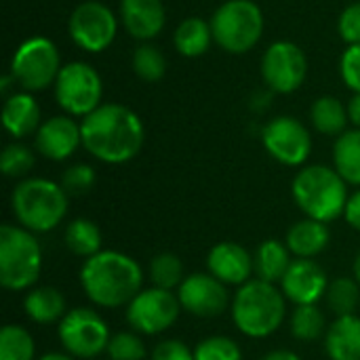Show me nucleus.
<instances>
[{"instance_id":"obj_1","label":"nucleus","mask_w":360,"mask_h":360,"mask_svg":"<svg viewBox=\"0 0 360 360\" xmlns=\"http://www.w3.org/2000/svg\"><path fill=\"white\" fill-rule=\"evenodd\" d=\"M80 131L84 150L108 165H122L135 158L146 137L139 116L118 103H103L84 116Z\"/></svg>"},{"instance_id":"obj_2","label":"nucleus","mask_w":360,"mask_h":360,"mask_svg":"<svg viewBox=\"0 0 360 360\" xmlns=\"http://www.w3.org/2000/svg\"><path fill=\"white\" fill-rule=\"evenodd\" d=\"M80 285L97 308L114 310L129 306L141 291L143 270L131 255L103 249L84 259L80 268Z\"/></svg>"},{"instance_id":"obj_3","label":"nucleus","mask_w":360,"mask_h":360,"mask_svg":"<svg viewBox=\"0 0 360 360\" xmlns=\"http://www.w3.org/2000/svg\"><path fill=\"white\" fill-rule=\"evenodd\" d=\"M287 316V297L281 287L251 278L238 287L232 300V321L236 329L253 340H264L276 333Z\"/></svg>"},{"instance_id":"obj_4","label":"nucleus","mask_w":360,"mask_h":360,"mask_svg":"<svg viewBox=\"0 0 360 360\" xmlns=\"http://www.w3.org/2000/svg\"><path fill=\"white\" fill-rule=\"evenodd\" d=\"M293 200L300 211L316 221L331 224L346 213L348 205V184L344 177L325 165L304 167L291 184Z\"/></svg>"},{"instance_id":"obj_5","label":"nucleus","mask_w":360,"mask_h":360,"mask_svg":"<svg viewBox=\"0 0 360 360\" xmlns=\"http://www.w3.org/2000/svg\"><path fill=\"white\" fill-rule=\"evenodd\" d=\"M68 205L70 196L61 184L44 177H27L11 194V209L17 224L34 234L55 230L65 219Z\"/></svg>"},{"instance_id":"obj_6","label":"nucleus","mask_w":360,"mask_h":360,"mask_svg":"<svg viewBox=\"0 0 360 360\" xmlns=\"http://www.w3.org/2000/svg\"><path fill=\"white\" fill-rule=\"evenodd\" d=\"M42 270V249L34 232L2 224L0 226V285L6 291L34 289Z\"/></svg>"},{"instance_id":"obj_7","label":"nucleus","mask_w":360,"mask_h":360,"mask_svg":"<svg viewBox=\"0 0 360 360\" xmlns=\"http://www.w3.org/2000/svg\"><path fill=\"white\" fill-rule=\"evenodd\" d=\"M213 40L228 53H247L264 32L262 8L251 0H228L211 19Z\"/></svg>"},{"instance_id":"obj_8","label":"nucleus","mask_w":360,"mask_h":360,"mask_svg":"<svg viewBox=\"0 0 360 360\" xmlns=\"http://www.w3.org/2000/svg\"><path fill=\"white\" fill-rule=\"evenodd\" d=\"M61 348L76 360H97L110 344V329L93 308H74L57 327Z\"/></svg>"},{"instance_id":"obj_9","label":"nucleus","mask_w":360,"mask_h":360,"mask_svg":"<svg viewBox=\"0 0 360 360\" xmlns=\"http://www.w3.org/2000/svg\"><path fill=\"white\" fill-rule=\"evenodd\" d=\"M103 84L95 68L74 61L61 68L55 80L57 103L72 116H89L101 105Z\"/></svg>"},{"instance_id":"obj_10","label":"nucleus","mask_w":360,"mask_h":360,"mask_svg":"<svg viewBox=\"0 0 360 360\" xmlns=\"http://www.w3.org/2000/svg\"><path fill=\"white\" fill-rule=\"evenodd\" d=\"M61 72L59 51L49 38H30L13 55L11 76L25 91H42L57 80Z\"/></svg>"},{"instance_id":"obj_11","label":"nucleus","mask_w":360,"mask_h":360,"mask_svg":"<svg viewBox=\"0 0 360 360\" xmlns=\"http://www.w3.org/2000/svg\"><path fill=\"white\" fill-rule=\"evenodd\" d=\"M181 304L177 293L150 287L141 289L135 300L127 306V323L135 333L141 335H158L175 325L179 319Z\"/></svg>"},{"instance_id":"obj_12","label":"nucleus","mask_w":360,"mask_h":360,"mask_svg":"<svg viewBox=\"0 0 360 360\" xmlns=\"http://www.w3.org/2000/svg\"><path fill=\"white\" fill-rule=\"evenodd\" d=\"M308 74V61L304 51L289 40L270 44L262 59V76L266 84L276 93L297 91Z\"/></svg>"},{"instance_id":"obj_13","label":"nucleus","mask_w":360,"mask_h":360,"mask_svg":"<svg viewBox=\"0 0 360 360\" xmlns=\"http://www.w3.org/2000/svg\"><path fill=\"white\" fill-rule=\"evenodd\" d=\"M264 148L268 154L287 167H300L308 160L312 137L308 129L293 116H278L264 127Z\"/></svg>"},{"instance_id":"obj_14","label":"nucleus","mask_w":360,"mask_h":360,"mask_svg":"<svg viewBox=\"0 0 360 360\" xmlns=\"http://www.w3.org/2000/svg\"><path fill=\"white\" fill-rule=\"evenodd\" d=\"M70 36L80 49L99 53L108 49L116 38V17L101 2H82L70 17Z\"/></svg>"},{"instance_id":"obj_15","label":"nucleus","mask_w":360,"mask_h":360,"mask_svg":"<svg viewBox=\"0 0 360 360\" xmlns=\"http://www.w3.org/2000/svg\"><path fill=\"white\" fill-rule=\"evenodd\" d=\"M177 300L181 304V310H186L188 314L198 319H215L228 310L230 293L228 285L217 281L213 274L196 272L184 278L177 289Z\"/></svg>"},{"instance_id":"obj_16","label":"nucleus","mask_w":360,"mask_h":360,"mask_svg":"<svg viewBox=\"0 0 360 360\" xmlns=\"http://www.w3.org/2000/svg\"><path fill=\"white\" fill-rule=\"evenodd\" d=\"M278 285L287 302L295 306H310V304H319L321 297H325L329 278L327 272L321 268V264H316L314 259L295 257Z\"/></svg>"},{"instance_id":"obj_17","label":"nucleus","mask_w":360,"mask_h":360,"mask_svg":"<svg viewBox=\"0 0 360 360\" xmlns=\"http://www.w3.org/2000/svg\"><path fill=\"white\" fill-rule=\"evenodd\" d=\"M207 270L224 285L243 287L251 281L253 268V255L238 243H219L215 245L207 255Z\"/></svg>"},{"instance_id":"obj_18","label":"nucleus","mask_w":360,"mask_h":360,"mask_svg":"<svg viewBox=\"0 0 360 360\" xmlns=\"http://www.w3.org/2000/svg\"><path fill=\"white\" fill-rule=\"evenodd\" d=\"M82 146V131L68 116H53L36 131V150L49 160L70 158Z\"/></svg>"},{"instance_id":"obj_19","label":"nucleus","mask_w":360,"mask_h":360,"mask_svg":"<svg viewBox=\"0 0 360 360\" xmlns=\"http://www.w3.org/2000/svg\"><path fill=\"white\" fill-rule=\"evenodd\" d=\"M120 17L133 38L150 40L165 27V6L160 0H122Z\"/></svg>"},{"instance_id":"obj_20","label":"nucleus","mask_w":360,"mask_h":360,"mask_svg":"<svg viewBox=\"0 0 360 360\" xmlns=\"http://www.w3.org/2000/svg\"><path fill=\"white\" fill-rule=\"evenodd\" d=\"M329 243H331L329 226L310 217L293 224L285 238V245L289 247L291 255L300 259H314L329 247Z\"/></svg>"},{"instance_id":"obj_21","label":"nucleus","mask_w":360,"mask_h":360,"mask_svg":"<svg viewBox=\"0 0 360 360\" xmlns=\"http://www.w3.org/2000/svg\"><path fill=\"white\" fill-rule=\"evenodd\" d=\"M329 360H360V316H335L325 333Z\"/></svg>"},{"instance_id":"obj_22","label":"nucleus","mask_w":360,"mask_h":360,"mask_svg":"<svg viewBox=\"0 0 360 360\" xmlns=\"http://www.w3.org/2000/svg\"><path fill=\"white\" fill-rule=\"evenodd\" d=\"M2 124L13 137H27L40 129V105L32 95L15 93L4 101Z\"/></svg>"},{"instance_id":"obj_23","label":"nucleus","mask_w":360,"mask_h":360,"mask_svg":"<svg viewBox=\"0 0 360 360\" xmlns=\"http://www.w3.org/2000/svg\"><path fill=\"white\" fill-rule=\"evenodd\" d=\"M23 310H25V316L36 325H51V323L61 321L68 314L65 297L55 287L30 289L23 300Z\"/></svg>"},{"instance_id":"obj_24","label":"nucleus","mask_w":360,"mask_h":360,"mask_svg":"<svg viewBox=\"0 0 360 360\" xmlns=\"http://www.w3.org/2000/svg\"><path fill=\"white\" fill-rule=\"evenodd\" d=\"M293 262V255L289 247L281 240H264L257 251L253 253V268H255V278L266 281V283H281L283 276L287 274L289 266Z\"/></svg>"},{"instance_id":"obj_25","label":"nucleus","mask_w":360,"mask_h":360,"mask_svg":"<svg viewBox=\"0 0 360 360\" xmlns=\"http://www.w3.org/2000/svg\"><path fill=\"white\" fill-rule=\"evenodd\" d=\"M333 169L346 184L360 186V129L346 131L333 146Z\"/></svg>"},{"instance_id":"obj_26","label":"nucleus","mask_w":360,"mask_h":360,"mask_svg":"<svg viewBox=\"0 0 360 360\" xmlns=\"http://www.w3.org/2000/svg\"><path fill=\"white\" fill-rule=\"evenodd\" d=\"M173 40L175 49L184 57H200L209 51V44L213 40L211 23L202 21L200 17H188L177 25Z\"/></svg>"},{"instance_id":"obj_27","label":"nucleus","mask_w":360,"mask_h":360,"mask_svg":"<svg viewBox=\"0 0 360 360\" xmlns=\"http://www.w3.org/2000/svg\"><path fill=\"white\" fill-rule=\"evenodd\" d=\"M63 240H65V247L76 255V257H82V259H89L93 255H97L101 249V230L95 221L91 219H84V217H78V219H72L65 228V234H63Z\"/></svg>"},{"instance_id":"obj_28","label":"nucleus","mask_w":360,"mask_h":360,"mask_svg":"<svg viewBox=\"0 0 360 360\" xmlns=\"http://www.w3.org/2000/svg\"><path fill=\"white\" fill-rule=\"evenodd\" d=\"M310 118L312 124L319 133L323 135H342L346 133V124H348V108H344V103L331 95L319 97L312 103L310 110Z\"/></svg>"},{"instance_id":"obj_29","label":"nucleus","mask_w":360,"mask_h":360,"mask_svg":"<svg viewBox=\"0 0 360 360\" xmlns=\"http://www.w3.org/2000/svg\"><path fill=\"white\" fill-rule=\"evenodd\" d=\"M327 306L335 316H350L356 314V308L360 304V285L356 278H335L329 281L327 293H325Z\"/></svg>"},{"instance_id":"obj_30","label":"nucleus","mask_w":360,"mask_h":360,"mask_svg":"<svg viewBox=\"0 0 360 360\" xmlns=\"http://www.w3.org/2000/svg\"><path fill=\"white\" fill-rule=\"evenodd\" d=\"M148 274H150L152 287L167 289V291L179 289V285L186 278L184 276V262L175 253H169V251L158 253L150 259Z\"/></svg>"},{"instance_id":"obj_31","label":"nucleus","mask_w":360,"mask_h":360,"mask_svg":"<svg viewBox=\"0 0 360 360\" xmlns=\"http://www.w3.org/2000/svg\"><path fill=\"white\" fill-rule=\"evenodd\" d=\"M291 333L300 342H316L321 335L327 333L325 325V314L316 304L310 306H295L291 321H289Z\"/></svg>"},{"instance_id":"obj_32","label":"nucleus","mask_w":360,"mask_h":360,"mask_svg":"<svg viewBox=\"0 0 360 360\" xmlns=\"http://www.w3.org/2000/svg\"><path fill=\"white\" fill-rule=\"evenodd\" d=\"M36 342L25 327L6 325L0 331V360H34Z\"/></svg>"},{"instance_id":"obj_33","label":"nucleus","mask_w":360,"mask_h":360,"mask_svg":"<svg viewBox=\"0 0 360 360\" xmlns=\"http://www.w3.org/2000/svg\"><path fill=\"white\" fill-rule=\"evenodd\" d=\"M133 70L146 82H158L167 74V59L158 46L141 44L133 55Z\"/></svg>"},{"instance_id":"obj_34","label":"nucleus","mask_w":360,"mask_h":360,"mask_svg":"<svg viewBox=\"0 0 360 360\" xmlns=\"http://www.w3.org/2000/svg\"><path fill=\"white\" fill-rule=\"evenodd\" d=\"M194 360H243L238 344L226 335H211L194 348Z\"/></svg>"},{"instance_id":"obj_35","label":"nucleus","mask_w":360,"mask_h":360,"mask_svg":"<svg viewBox=\"0 0 360 360\" xmlns=\"http://www.w3.org/2000/svg\"><path fill=\"white\" fill-rule=\"evenodd\" d=\"M105 352L110 360H143L148 356L146 344L135 331H120L112 335Z\"/></svg>"},{"instance_id":"obj_36","label":"nucleus","mask_w":360,"mask_h":360,"mask_svg":"<svg viewBox=\"0 0 360 360\" xmlns=\"http://www.w3.org/2000/svg\"><path fill=\"white\" fill-rule=\"evenodd\" d=\"M34 152L23 143H11L2 150L0 169L6 177H23L34 169Z\"/></svg>"},{"instance_id":"obj_37","label":"nucleus","mask_w":360,"mask_h":360,"mask_svg":"<svg viewBox=\"0 0 360 360\" xmlns=\"http://www.w3.org/2000/svg\"><path fill=\"white\" fill-rule=\"evenodd\" d=\"M95 169L89 167V165H72L63 171L61 175V188L65 190L68 196H82V194H89L95 186Z\"/></svg>"},{"instance_id":"obj_38","label":"nucleus","mask_w":360,"mask_h":360,"mask_svg":"<svg viewBox=\"0 0 360 360\" xmlns=\"http://www.w3.org/2000/svg\"><path fill=\"white\" fill-rule=\"evenodd\" d=\"M342 78L354 93H360V44L346 49L342 57Z\"/></svg>"},{"instance_id":"obj_39","label":"nucleus","mask_w":360,"mask_h":360,"mask_svg":"<svg viewBox=\"0 0 360 360\" xmlns=\"http://www.w3.org/2000/svg\"><path fill=\"white\" fill-rule=\"evenodd\" d=\"M340 34L348 44H360V2L350 4L340 17Z\"/></svg>"},{"instance_id":"obj_40","label":"nucleus","mask_w":360,"mask_h":360,"mask_svg":"<svg viewBox=\"0 0 360 360\" xmlns=\"http://www.w3.org/2000/svg\"><path fill=\"white\" fill-rule=\"evenodd\" d=\"M152 360H194V350L179 340H165L152 350Z\"/></svg>"},{"instance_id":"obj_41","label":"nucleus","mask_w":360,"mask_h":360,"mask_svg":"<svg viewBox=\"0 0 360 360\" xmlns=\"http://www.w3.org/2000/svg\"><path fill=\"white\" fill-rule=\"evenodd\" d=\"M344 219L348 221V226H352L354 230H359L360 232V190H356V192L348 198Z\"/></svg>"},{"instance_id":"obj_42","label":"nucleus","mask_w":360,"mask_h":360,"mask_svg":"<svg viewBox=\"0 0 360 360\" xmlns=\"http://www.w3.org/2000/svg\"><path fill=\"white\" fill-rule=\"evenodd\" d=\"M348 118L354 124V129H360V93H356L348 103Z\"/></svg>"},{"instance_id":"obj_43","label":"nucleus","mask_w":360,"mask_h":360,"mask_svg":"<svg viewBox=\"0 0 360 360\" xmlns=\"http://www.w3.org/2000/svg\"><path fill=\"white\" fill-rule=\"evenodd\" d=\"M262 360H302L293 350H272Z\"/></svg>"},{"instance_id":"obj_44","label":"nucleus","mask_w":360,"mask_h":360,"mask_svg":"<svg viewBox=\"0 0 360 360\" xmlns=\"http://www.w3.org/2000/svg\"><path fill=\"white\" fill-rule=\"evenodd\" d=\"M38 360H76L74 356H70L68 352H49L44 356H40Z\"/></svg>"},{"instance_id":"obj_45","label":"nucleus","mask_w":360,"mask_h":360,"mask_svg":"<svg viewBox=\"0 0 360 360\" xmlns=\"http://www.w3.org/2000/svg\"><path fill=\"white\" fill-rule=\"evenodd\" d=\"M354 278H356V283L360 285V251L359 255H356V259H354Z\"/></svg>"}]
</instances>
